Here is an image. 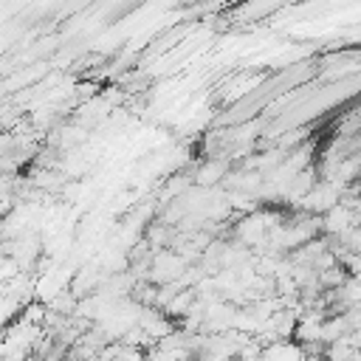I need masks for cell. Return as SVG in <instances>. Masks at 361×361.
<instances>
[{"label":"cell","mask_w":361,"mask_h":361,"mask_svg":"<svg viewBox=\"0 0 361 361\" xmlns=\"http://www.w3.org/2000/svg\"><path fill=\"white\" fill-rule=\"evenodd\" d=\"M324 226H327L330 231L347 234V231L353 228V214H350V209H347V206H333V209L327 212V217H324Z\"/></svg>","instance_id":"cell-1"},{"label":"cell","mask_w":361,"mask_h":361,"mask_svg":"<svg viewBox=\"0 0 361 361\" xmlns=\"http://www.w3.org/2000/svg\"><path fill=\"white\" fill-rule=\"evenodd\" d=\"M220 175H223V166H220V164H209L206 169H200L197 178H200V183H214Z\"/></svg>","instance_id":"cell-2"}]
</instances>
